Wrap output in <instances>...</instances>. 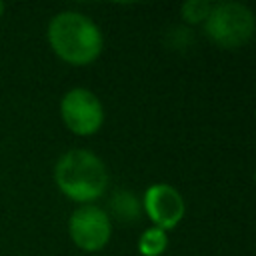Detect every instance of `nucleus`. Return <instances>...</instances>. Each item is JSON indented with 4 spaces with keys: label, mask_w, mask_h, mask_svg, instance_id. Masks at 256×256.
I'll use <instances>...</instances> for the list:
<instances>
[{
    "label": "nucleus",
    "mask_w": 256,
    "mask_h": 256,
    "mask_svg": "<svg viewBox=\"0 0 256 256\" xmlns=\"http://www.w3.org/2000/svg\"><path fill=\"white\" fill-rule=\"evenodd\" d=\"M46 38L52 52L70 66L92 64L104 48V36L98 24L76 10L54 14L48 22Z\"/></svg>",
    "instance_id": "1"
},
{
    "label": "nucleus",
    "mask_w": 256,
    "mask_h": 256,
    "mask_svg": "<svg viewBox=\"0 0 256 256\" xmlns=\"http://www.w3.org/2000/svg\"><path fill=\"white\" fill-rule=\"evenodd\" d=\"M58 190L80 206L92 204L108 188V170L98 154L84 148L64 152L54 166Z\"/></svg>",
    "instance_id": "2"
},
{
    "label": "nucleus",
    "mask_w": 256,
    "mask_h": 256,
    "mask_svg": "<svg viewBox=\"0 0 256 256\" xmlns=\"http://www.w3.org/2000/svg\"><path fill=\"white\" fill-rule=\"evenodd\" d=\"M206 36L224 50H234L250 42L254 34V12L240 2L212 4L204 22Z\"/></svg>",
    "instance_id": "3"
},
{
    "label": "nucleus",
    "mask_w": 256,
    "mask_h": 256,
    "mask_svg": "<svg viewBox=\"0 0 256 256\" xmlns=\"http://www.w3.org/2000/svg\"><path fill=\"white\" fill-rule=\"evenodd\" d=\"M60 118L76 136H92L104 124V106L88 88H72L60 100Z\"/></svg>",
    "instance_id": "4"
},
{
    "label": "nucleus",
    "mask_w": 256,
    "mask_h": 256,
    "mask_svg": "<svg viewBox=\"0 0 256 256\" xmlns=\"http://www.w3.org/2000/svg\"><path fill=\"white\" fill-rule=\"evenodd\" d=\"M68 234L74 246L84 252L102 250L112 236V220L104 208L94 204L78 206L68 218Z\"/></svg>",
    "instance_id": "5"
},
{
    "label": "nucleus",
    "mask_w": 256,
    "mask_h": 256,
    "mask_svg": "<svg viewBox=\"0 0 256 256\" xmlns=\"http://www.w3.org/2000/svg\"><path fill=\"white\" fill-rule=\"evenodd\" d=\"M142 208H144V214L148 216V220L164 232L176 228L182 222L184 212H186L182 194L174 186L164 184V182L150 184L144 190Z\"/></svg>",
    "instance_id": "6"
},
{
    "label": "nucleus",
    "mask_w": 256,
    "mask_h": 256,
    "mask_svg": "<svg viewBox=\"0 0 256 256\" xmlns=\"http://www.w3.org/2000/svg\"><path fill=\"white\" fill-rule=\"evenodd\" d=\"M168 248V234L156 226L146 228L138 238V252L142 256H162Z\"/></svg>",
    "instance_id": "7"
},
{
    "label": "nucleus",
    "mask_w": 256,
    "mask_h": 256,
    "mask_svg": "<svg viewBox=\"0 0 256 256\" xmlns=\"http://www.w3.org/2000/svg\"><path fill=\"white\" fill-rule=\"evenodd\" d=\"M110 206H112V212L116 214V218H120V220H136L138 216H140V204H138V200H136V196L134 194H130V192H126V190H118L114 196H112V200H110Z\"/></svg>",
    "instance_id": "8"
},
{
    "label": "nucleus",
    "mask_w": 256,
    "mask_h": 256,
    "mask_svg": "<svg viewBox=\"0 0 256 256\" xmlns=\"http://www.w3.org/2000/svg\"><path fill=\"white\" fill-rule=\"evenodd\" d=\"M210 8L212 4L206 0H188L182 4L180 14H182V20L188 24H204L210 14Z\"/></svg>",
    "instance_id": "9"
},
{
    "label": "nucleus",
    "mask_w": 256,
    "mask_h": 256,
    "mask_svg": "<svg viewBox=\"0 0 256 256\" xmlns=\"http://www.w3.org/2000/svg\"><path fill=\"white\" fill-rule=\"evenodd\" d=\"M2 14H4V4L0 2V18H2Z\"/></svg>",
    "instance_id": "10"
}]
</instances>
